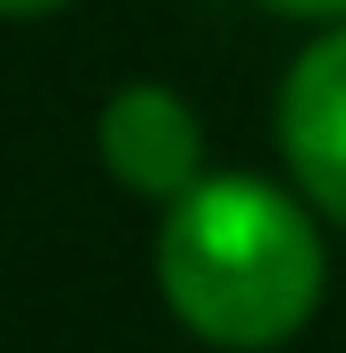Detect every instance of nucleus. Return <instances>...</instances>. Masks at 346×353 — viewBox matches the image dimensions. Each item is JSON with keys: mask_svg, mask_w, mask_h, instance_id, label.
<instances>
[{"mask_svg": "<svg viewBox=\"0 0 346 353\" xmlns=\"http://www.w3.org/2000/svg\"><path fill=\"white\" fill-rule=\"evenodd\" d=\"M276 16H346V0H268Z\"/></svg>", "mask_w": 346, "mask_h": 353, "instance_id": "20e7f679", "label": "nucleus"}, {"mask_svg": "<svg viewBox=\"0 0 346 353\" xmlns=\"http://www.w3.org/2000/svg\"><path fill=\"white\" fill-rule=\"evenodd\" d=\"M166 306L205 345H283L323 299V236L268 181H197L157 228Z\"/></svg>", "mask_w": 346, "mask_h": 353, "instance_id": "f257e3e1", "label": "nucleus"}, {"mask_svg": "<svg viewBox=\"0 0 346 353\" xmlns=\"http://www.w3.org/2000/svg\"><path fill=\"white\" fill-rule=\"evenodd\" d=\"M103 165L118 189L134 196H166L181 204L205 181V126H197V110L181 102L173 87H150V79H134V87H118L103 102Z\"/></svg>", "mask_w": 346, "mask_h": 353, "instance_id": "f03ea898", "label": "nucleus"}, {"mask_svg": "<svg viewBox=\"0 0 346 353\" xmlns=\"http://www.w3.org/2000/svg\"><path fill=\"white\" fill-rule=\"evenodd\" d=\"M276 134H283L299 189L346 228V24L291 63L283 102H276Z\"/></svg>", "mask_w": 346, "mask_h": 353, "instance_id": "7ed1b4c3", "label": "nucleus"}, {"mask_svg": "<svg viewBox=\"0 0 346 353\" xmlns=\"http://www.w3.org/2000/svg\"><path fill=\"white\" fill-rule=\"evenodd\" d=\"M55 8H71V0H0V16H55Z\"/></svg>", "mask_w": 346, "mask_h": 353, "instance_id": "39448f33", "label": "nucleus"}]
</instances>
